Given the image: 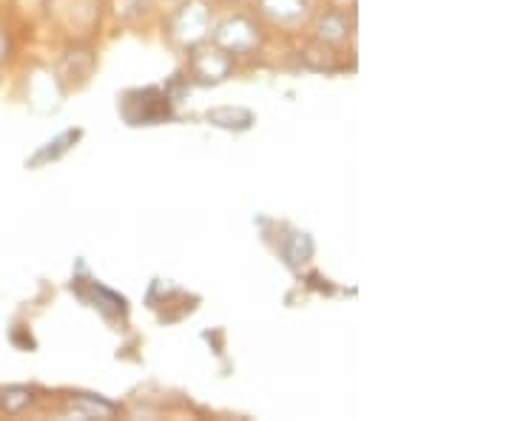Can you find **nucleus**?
Masks as SVG:
<instances>
[{"instance_id": "7ed1b4c3", "label": "nucleus", "mask_w": 512, "mask_h": 421, "mask_svg": "<svg viewBox=\"0 0 512 421\" xmlns=\"http://www.w3.org/2000/svg\"><path fill=\"white\" fill-rule=\"evenodd\" d=\"M32 404V390L29 387H9L6 393H3V399H0V407L6 410V413H20L23 407H29Z\"/></svg>"}, {"instance_id": "f03ea898", "label": "nucleus", "mask_w": 512, "mask_h": 421, "mask_svg": "<svg viewBox=\"0 0 512 421\" xmlns=\"http://www.w3.org/2000/svg\"><path fill=\"white\" fill-rule=\"evenodd\" d=\"M208 120L214 126H222V129H248L254 123L251 111L245 109H214L208 111Z\"/></svg>"}, {"instance_id": "f257e3e1", "label": "nucleus", "mask_w": 512, "mask_h": 421, "mask_svg": "<svg viewBox=\"0 0 512 421\" xmlns=\"http://www.w3.org/2000/svg\"><path fill=\"white\" fill-rule=\"evenodd\" d=\"M123 106H137V111H126L131 126H154L168 117V94H160L157 89H146V92H131L123 97Z\"/></svg>"}, {"instance_id": "20e7f679", "label": "nucleus", "mask_w": 512, "mask_h": 421, "mask_svg": "<svg viewBox=\"0 0 512 421\" xmlns=\"http://www.w3.org/2000/svg\"><path fill=\"white\" fill-rule=\"evenodd\" d=\"M77 137H80V131H69V134H63V137H60V140H55V143H49V146L52 148H43V151H40V154H37L35 160H32V165H40V163H46V160H49V157H52V160H55L57 154H63V151H66V143H72V140H77Z\"/></svg>"}, {"instance_id": "39448f33", "label": "nucleus", "mask_w": 512, "mask_h": 421, "mask_svg": "<svg viewBox=\"0 0 512 421\" xmlns=\"http://www.w3.org/2000/svg\"><path fill=\"white\" fill-rule=\"evenodd\" d=\"M0 57H3V37H0Z\"/></svg>"}]
</instances>
